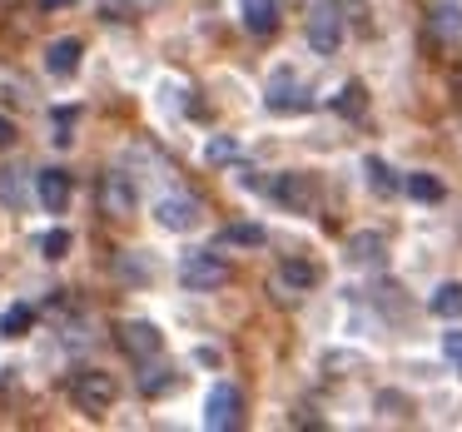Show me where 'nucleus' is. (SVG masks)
Wrapping results in <instances>:
<instances>
[{"mask_svg": "<svg viewBox=\"0 0 462 432\" xmlns=\"http://www.w3.org/2000/svg\"><path fill=\"white\" fill-rule=\"evenodd\" d=\"M154 219H160V229H170V234H189V229H199L204 204L194 199V194H164V199L154 204Z\"/></svg>", "mask_w": 462, "mask_h": 432, "instance_id": "4", "label": "nucleus"}, {"mask_svg": "<svg viewBox=\"0 0 462 432\" xmlns=\"http://www.w3.org/2000/svg\"><path fill=\"white\" fill-rule=\"evenodd\" d=\"M51 124H55V134H51L55 144H70V140H75V134H70V130H75V110H55Z\"/></svg>", "mask_w": 462, "mask_h": 432, "instance_id": "26", "label": "nucleus"}, {"mask_svg": "<svg viewBox=\"0 0 462 432\" xmlns=\"http://www.w3.org/2000/svg\"><path fill=\"white\" fill-rule=\"evenodd\" d=\"M442 348H448L452 363H457V358H462V333H448V338H442Z\"/></svg>", "mask_w": 462, "mask_h": 432, "instance_id": "29", "label": "nucleus"}, {"mask_svg": "<svg viewBox=\"0 0 462 432\" xmlns=\"http://www.w3.org/2000/svg\"><path fill=\"white\" fill-rule=\"evenodd\" d=\"M428 35L438 45H462V5H448V0H438L428 11Z\"/></svg>", "mask_w": 462, "mask_h": 432, "instance_id": "11", "label": "nucleus"}, {"mask_svg": "<svg viewBox=\"0 0 462 432\" xmlns=\"http://www.w3.org/2000/svg\"><path fill=\"white\" fill-rule=\"evenodd\" d=\"M204 427L209 432H234L244 427V392L234 382H214L204 398Z\"/></svg>", "mask_w": 462, "mask_h": 432, "instance_id": "3", "label": "nucleus"}, {"mask_svg": "<svg viewBox=\"0 0 462 432\" xmlns=\"http://www.w3.org/2000/svg\"><path fill=\"white\" fill-rule=\"evenodd\" d=\"M303 35H309L313 55H333L343 45V15L333 11V5H319V11L309 15V25H303Z\"/></svg>", "mask_w": 462, "mask_h": 432, "instance_id": "6", "label": "nucleus"}, {"mask_svg": "<svg viewBox=\"0 0 462 432\" xmlns=\"http://www.w3.org/2000/svg\"><path fill=\"white\" fill-rule=\"evenodd\" d=\"M35 323V308L31 303H11V308L0 313V338H25Z\"/></svg>", "mask_w": 462, "mask_h": 432, "instance_id": "17", "label": "nucleus"}, {"mask_svg": "<svg viewBox=\"0 0 462 432\" xmlns=\"http://www.w3.org/2000/svg\"><path fill=\"white\" fill-rule=\"evenodd\" d=\"M204 160H209V164H234V160H239V144H234L229 134H214L209 150H204Z\"/></svg>", "mask_w": 462, "mask_h": 432, "instance_id": "24", "label": "nucleus"}, {"mask_svg": "<svg viewBox=\"0 0 462 432\" xmlns=\"http://www.w3.org/2000/svg\"><path fill=\"white\" fill-rule=\"evenodd\" d=\"M25 199H31V184H25V170H0V204H5V209H15L21 214L25 209Z\"/></svg>", "mask_w": 462, "mask_h": 432, "instance_id": "15", "label": "nucleus"}, {"mask_svg": "<svg viewBox=\"0 0 462 432\" xmlns=\"http://www.w3.org/2000/svg\"><path fill=\"white\" fill-rule=\"evenodd\" d=\"M402 189H408L418 204H442V199H448L442 179H432V174H408V179H402Z\"/></svg>", "mask_w": 462, "mask_h": 432, "instance_id": "19", "label": "nucleus"}, {"mask_svg": "<svg viewBox=\"0 0 462 432\" xmlns=\"http://www.w3.org/2000/svg\"><path fill=\"white\" fill-rule=\"evenodd\" d=\"M343 253H348V263H358V269H383V263H388V244H383L378 229H358Z\"/></svg>", "mask_w": 462, "mask_h": 432, "instance_id": "8", "label": "nucleus"}, {"mask_svg": "<svg viewBox=\"0 0 462 432\" xmlns=\"http://www.w3.org/2000/svg\"><path fill=\"white\" fill-rule=\"evenodd\" d=\"M224 279H229V263H224L214 249H189L180 259V283H184V289H194V293L224 289Z\"/></svg>", "mask_w": 462, "mask_h": 432, "instance_id": "2", "label": "nucleus"}, {"mask_svg": "<svg viewBox=\"0 0 462 432\" xmlns=\"http://www.w3.org/2000/svg\"><path fill=\"white\" fill-rule=\"evenodd\" d=\"M363 170H368V189H373V194H383V199L402 189V179L393 174V164H388V160H378V154H368V160H363Z\"/></svg>", "mask_w": 462, "mask_h": 432, "instance_id": "16", "label": "nucleus"}, {"mask_svg": "<svg viewBox=\"0 0 462 432\" xmlns=\"http://www.w3.org/2000/svg\"><path fill=\"white\" fill-rule=\"evenodd\" d=\"M41 253L45 259H65V253H70V229H51L41 239Z\"/></svg>", "mask_w": 462, "mask_h": 432, "instance_id": "25", "label": "nucleus"}, {"mask_svg": "<svg viewBox=\"0 0 462 432\" xmlns=\"http://www.w3.org/2000/svg\"><path fill=\"white\" fill-rule=\"evenodd\" d=\"M263 105H269L273 115H299V110H309V105H313V95H309V85H299V75H293V70H279L269 80V90H263Z\"/></svg>", "mask_w": 462, "mask_h": 432, "instance_id": "5", "label": "nucleus"}, {"mask_svg": "<svg viewBox=\"0 0 462 432\" xmlns=\"http://www.w3.org/2000/svg\"><path fill=\"white\" fill-rule=\"evenodd\" d=\"M35 194H41V204L51 214H65L75 184H70V174H65V170H41V174H35Z\"/></svg>", "mask_w": 462, "mask_h": 432, "instance_id": "10", "label": "nucleus"}, {"mask_svg": "<svg viewBox=\"0 0 462 432\" xmlns=\"http://www.w3.org/2000/svg\"><path fill=\"white\" fill-rule=\"evenodd\" d=\"M15 144V124H11V115H0V150H11Z\"/></svg>", "mask_w": 462, "mask_h": 432, "instance_id": "28", "label": "nucleus"}, {"mask_svg": "<svg viewBox=\"0 0 462 432\" xmlns=\"http://www.w3.org/2000/svg\"><path fill=\"white\" fill-rule=\"evenodd\" d=\"M279 273H283V283H289V289H313V283L323 279L313 259H283V269H279Z\"/></svg>", "mask_w": 462, "mask_h": 432, "instance_id": "18", "label": "nucleus"}, {"mask_svg": "<svg viewBox=\"0 0 462 432\" xmlns=\"http://www.w3.org/2000/svg\"><path fill=\"white\" fill-rule=\"evenodd\" d=\"M224 244H244V249H263V229H259V224H229V229H224Z\"/></svg>", "mask_w": 462, "mask_h": 432, "instance_id": "23", "label": "nucleus"}, {"mask_svg": "<svg viewBox=\"0 0 462 432\" xmlns=\"http://www.w3.org/2000/svg\"><path fill=\"white\" fill-rule=\"evenodd\" d=\"M174 388V372L170 368H144L140 372V392L144 398H160V392H170Z\"/></svg>", "mask_w": 462, "mask_h": 432, "instance_id": "22", "label": "nucleus"}, {"mask_svg": "<svg viewBox=\"0 0 462 432\" xmlns=\"http://www.w3.org/2000/svg\"><path fill=\"white\" fill-rule=\"evenodd\" d=\"M269 194L279 204H289L293 214H303L313 204V184L303 179V174H293V170H283V174H273V184H269Z\"/></svg>", "mask_w": 462, "mask_h": 432, "instance_id": "9", "label": "nucleus"}, {"mask_svg": "<svg viewBox=\"0 0 462 432\" xmlns=\"http://www.w3.org/2000/svg\"><path fill=\"white\" fill-rule=\"evenodd\" d=\"M70 398H75V408H80V412L100 418L105 408H115L120 388H115V378H110V372H100V368H80V372L70 378Z\"/></svg>", "mask_w": 462, "mask_h": 432, "instance_id": "1", "label": "nucleus"}, {"mask_svg": "<svg viewBox=\"0 0 462 432\" xmlns=\"http://www.w3.org/2000/svg\"><path fill=\"white\" fill-rule=\"evenodd\" d=\"M333 110H338V115H348V120H358V115L368 110V90H363L358 80H348L338 95H333Z\"/></svg>", "mask_w": 462, "mask_h": 432, "instance_id": "20", "label": "nucleus"}, {"mask_svg": "<svg viewBox=\"0 0 462 432\" xmlns=\"http://www.w3.org/2000/svg\"><path fill=\"white\" fill-rule=\"evenodd\" d=\"M457 372H462V358H457Z\"/></svg>", "mask_w": 462, "mask_h": 432, "instance_id": "31", "label": "nucleus"}, {"mask_svg": "<svg viewBox=\"0 0 462 432\" xmlns=\"http://www.w3.org/2000/svg\"><path fill=\"white\" fill-rule=\"evenodd\" d=\"M100 209L115 214V219L134 214V184L125 179V174H105V184H100Z\"/></svg>", "mask_w": 462, "mask_h": 432, "instance_id": "12", "label": "nucleus"}, {"mask_svg": "<svg viewBox=\"0 0 462 432\" xmlns=\"http://www.w3.org/2000/svg\"><path fill=\"white\" fill-rule=\"evenodd\" d=\"M428 308L438 313V318H462V283H442L428 299Z\"/></svg>", "mask_w": 462, "mask_h": 432, "instance_id": "21", "label": "nucleus"}, {"mask_svg": "<svg viewBox=\"0 0 462 432\" xmlns=\"http://www.w3.org/2000/svg\"><path fill=\"white\" fill-rule=\"evenodd\" d=\"M80 55H85V45L75 41V35L51 41V45H45V70H51V75H75V70H80Z\"/></svg>", "mask_w": 462, "mask_h": 432, "instance_id": "14", "label": "nucleus"}, {"mask_svg": "<svg viewBox=\"0 0 462 432\" xmlns=\"http://www.w3.org/2000/svg\"><path fill=\"white\" fill-rule=\"evenodd\" d=\"M120 348L130 353L134 363H144V358H160L164 338H160V328H154V323H144V318H125V323H120Z\"/></svg>", "mask_w": 462, "mask_h": 432, "instance_id": "7", "label": "nucleus"}, {"mask_svg": "<svg viewBox=\"0 0 462 432\" xmlns=\"http://www.w3.org/2000/svg\"><path fill=\"white\" fill-rule=\"evenodd\" d=\"M100 11L110 15V21H130V15H125V11H130V5H125V0H100Z\"/></svg>", "mask_w": 462, "mask_h": 432, "instance_id": "27", "label": "nucleus"}, {"mask_svg": "<svg viewBox=\"0 0 462 432\" xmlns=\"http://www.w3.org/2000/svg\"><path fill=\"white\" fill-rule=\"evenodd\" d=\"M35 5H41V11H70L75 0H35Z\"/></svg>", "mask_w": 462, "mask_h": 432, "instance_id": "30", "label": "nucleus"}, {"mask_svg": "<svg viewBox=\"0 0 462 432\" xmlns=\"http://www.w3.org/2000/svg\"><path fill=\"white\" fill-rule=\"evenodd\" d=\"M244 31L249 35H273L279 31V0H239Z\"/></svg>", "mask_w": 462, "mask_h": 432, "instance_id": "13", "label": "nucleus"}]
</instances>
